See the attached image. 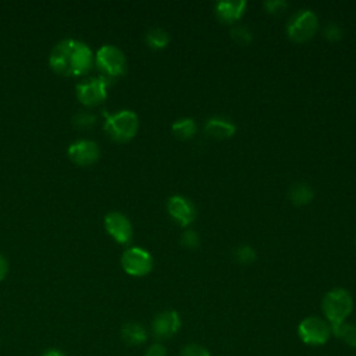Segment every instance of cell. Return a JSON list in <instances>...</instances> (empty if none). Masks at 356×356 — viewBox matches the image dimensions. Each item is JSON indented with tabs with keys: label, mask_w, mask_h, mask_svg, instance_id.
Here are the masks:
<instances>
[{
	"label": "cell",
	"mask_w": 356,
	"mask_h": 356,
	"mask_svg": "<svg viewBox=\"0 0 356 356\" xmlns=\"http://www.w3.org/2000/svg\"><path fill=\"white\" fill-rule=\"evenodd\" d=\"M95 63V56L90 47L76 39L60 40L50 53V68L63 76L86 75Z\"/></svg>",
	"instance_id": "obj_1"
},
{
	"label": "cell",
	"mask_w": 356,
	"mask_h": 356,
	"mask_svg": "<svg viewBox=\"0 0 356 356\" xmlns=\"http://www.w3.org/2000/svg\"><path fill=\"white\" fill-rule=\"evenodd\" d=\"M321 309L325 321L331 327V332H334L350 316L353 310V298L343 288H332L324 295Z\"/></svg>",
	"instance_id": "obj_2"
},
{
	"label": "cell",
	"mask_w": 356,
	"mask_h": 356,
	"mask_svg": "<svg viewBox=\"0 0 356 356\" xmlns=\"http://www.w3.org/2000/svg\"><path fill=\"white\" fill-rule=\"evenodd\" d=\"M139 129V118L132 110H120L107 117L104 132L115 142L125 143L135 138Z\"/></svg>",
	"instance_id": "obj_3"
},
{
	"label": "cell",
	"mask_w": 356,
	"mask_h": 356,
	"mask_svg": "<svg viewBox=\"0 0 356 356\" xmlns=\"http://www.w3.org/2000/svg\"><path fill=\"white\" fill-rule=\"evenodd\" d=\"M95 64L102 76L114 79L125 74L127 58L121 49L114 44H103L95 54Z\"/></svg>",
	"instance_id": "obj_4"
},
{
	"label": "cell",
	"mask_w": 356,
	"mask_h": 356,
	"mask_svg": "<svg viewBox=\"0 0 356 356\" xmlns=\"http://www.w3.org/2000/svg\"><path fill=\"white\" fill-rule=\"evenodd\" d=\"M317 28V15L312 10L303 8L291 17L286 24V33L293 43H305L316 35Z\"/></svg>",
	"instance_id": "obj_5"
},
{
	"label": "cell",
	"mask_w": 356,
	"mask_h": 356,
	"mask_svg": "<svg viewBox=\"0 0 356 356\" xmlns=\"http://www.w3.org/2000/svg\"><path fill=\"white\" fill-rule=\"evenodd\" d=\"M330 324L317 316H309L303 318L298 325L299 339L309 346H321L328 342L331 337Z\"/></svg>",
	"instance_id": "obj_6"
},
{
	"label": "cell",
	"mask_w": 356,
	"mask_h": 356,
	"mask_svg": "<svg viewBox=\"0 0 356 356\" xmlns=\"http://www.w3.org/2000/svg\"><path fill=\"white\" fill-rule=\"evenodd\" d=\"M108 85H111V79L104 76H93L83 79L75 88L76 99L83 106H97L106 100Z\"/></svg>",
	"instance_id": "obj_7"
},
{
	"label": "cell",
	"mask_w": 356,
	"mask_h": 356,
	"mask_svg": "<svg viewBox=\"0 0 356 356\" xmlns=\"http://www.w3.org/2000/svg\"><path fill=\"white\" fill-rule=\"evenodd\" d=\"M122 270L132 277L147 275L153 268L152 254L138 246L128 248L121 256Z\"/></svg>",
	"instance_id": "obj_8"
},
{
	"label": "cell",
	"mask_w": 356,
	"mask_h": 356,
	"mask_svg": "<svg viewBox=\"0 0 356 356\" xmlns=\"http://www.w3.org/2000/svg\"><path fill=\"white\" fill-rule=\"evenodd\" d=\"M104 229L120 245H129L134 238L131 221L120 211H110L104 216Z\"/></svg>",
	"instance_id": "obj_9"
},
{
	"label": "cell",
	"mask_w": 356,
	"mask_h": 356,
	"mask_svg": "<svg viewBox=\"0 0 356 356\" xmlns=\"http://www.w3.org/2000/svg\"><path fill=\"white\" fill-rule=\"evenodd\" d=\"M68 157L76 165H92L100 157V149L95 140L78 139L68 146Z\"/></svg>",
	"instance_id": "obj_10"
},
{
	"label": "cell",
	"mask_w": 356,
	"mask_h": 356,
	"mask_svg": "<svg viewBox=\"0 0 356 356\" xmlns=\"http://www.w3.org/2000/svg\"><path fill=\"white\" fill-rule=\"evenodd\" d=\"M181 317L175 310H163L152 321V334L159 341L174 337L181 330Z\"/></svg>",
	"instance_id": "obj_11"
},
{
	"label": "cell",
	"mask_w": 356,
	"mask_h": 356,
	"mask_svg": "<svg viewBox=\"0 0 356 356\" xmlns=\"http://www.w3.org/2000/svg\"><path fill=\"white\" fill-rule=\"evenodd\" d=\"M167 211L170 217L184 228L189 227L196 218V209L193 203L181 195H174L168 199Z\"/></svg>",
	"instance_id": "obj_12"
},
{
	"label": "cell",
	"mask_w": 356,
	"mask_h": 356,
	"mask_svg": "<svg viewBox=\"0 0 356 356\" xmlns=\"http://www.w3.org/2000/svg\"><path fill=\"white\" fill-rule=\"evenodd\" d=\"M246 8L245 0H224L218 1L214 7L217 18L224 24H232L238 21Z\"/></svg>",
	"instance_id": "obj_13"
},
{
	"label": "cell",
	"mask_w": 356,
	"mask_h": 356,
	"mask_svg": "<svg viewBox=\"0 0 356 356\" xmlns=\"http://www.w3.org/2000/svg\"><path fill=\"white\" fill-rule=\"evenodd\" d=\"M235 131H236V127L224 117H211L204 124V134L209 138H213L217 140L232 138L235 135Z\"/></svg>",
	"instance_id": "obj_14"
},
{
	"label": "cell",
	"mask_w": 356,
	"mask_h": 356,
	"mask_svg": "<svg viewBox=\"0 0 356 356\" xmlns=\"http://www.w3.org/2000/svg\"><path fill=\"white\" fill-rule=\"evenodd\" d=\"M121 338L127 345L139 346L147 341V331L140 323L128 321L121 328Z\"/></svg>",
	"instance_id": "obj_15"
},
{
	"label": "cell",
	"mask_w": 356,
	"mask_h": 356,
	"mask_svg": "<svg viewBox=\"0 0 356 356\" xmlns=\"http://www.w3.org/2000/svg\"><path fill=\"white\" fill-rule=\"evenodd\" d=\"M288 196H289V200H291L292 204L306 206L313 200L314 192H313L310 185L303 184V182H298V184L291 186V189L288 192Z\"/></svg>",
	"instance_id": "obj_16"
},
{
	"label": "cell",
	"mask_w": 356,
	"mask_h": 356,
	"mask_svg": "<svg viewBox=\"0 0 356 356\" xmlns=\"http://www.w3.org/2000/svg\"><path fill=\"white\" fill-rule=\"evenodd\" d=\"M171 131L174 134L175 138L181 139V140H188L191 138L195 136L196 134V124L192 118H179L177 120L172 127H171Z\"/></svg>",
	"instance_id": "obj_17"
},
{
	"label": "cell",
	"mask_w": 356,
	"mask_h": 356,
	"mask_svg": "<svg viewBox=\"0 0 356 356\" xmlns=\"http://www.w3.org/2000/svg\"><path fill=\"white\" fill-rule=\"evenodd\" d=\"M146 44L153 50H161L167 47L170 38L168 33L161 28H150L145 35Z\"/></svg>",
	"instance_id": "obj_18"
},
{
	"label": "cell",
	"mask_w": 356,
	"mask_h": 356,
	"mask_svg": "<svg viewBox=\"0 0 356 356\" xmlns=\"http://www.w3.org/2000/svg\"><path fill=\"white\" fill-rule=\"evenodd\" d=\"M332 334L337 338L342 339L346 345H349L352 348H356V324L345 321Z\"/></svg>",
	"instance_id": "obj_19"
},
{
	"label": "cell",
	"mask_w": 356,
	"mask_h": 356,
	"mask_svg": "<svg viewBox=\"0 0 356 356\" xmlns=\"http://www.w3.org/2000/svg\"><path fill=\"white\" fill-rule=\"evenodd\" d=\"M234 256H235V260H236L238 263H241V264H252V263L256 260V252H254V249H253L252 246H249V245H242V246H239V248L235 250Z\"/></svg>",
	"instance_id": "obj_20"
},
{
	"label": "cell",
	"mask_w": 356,
	"mask_h": 356,
	"mask_svg": "<svg viewBox=\"0 0 356 356\" xmlns=\"http://www.w3.org/2000/svg\"><path fill=\"white\" fill-rule=\"evenodd\" d=\"M231 36H232V39H234L238 44H242V46L250 44V42H252V39H253L252 32H250L246 26H242V25H238V26L232 28V29H231Z\"/></svg>",
	"instance_id": "obj_21"
},
{
	"label": "cell",
	"mask_w": 356,
	"mask_h": 356,
	"mask_svg": "<svg viewBox=\"0 0 356 356\" xmlns=\"http://www.w3.org/2000/svg\"><path fill=\"white\" fill-rule=\"evenodd\" d=\"M179 241H181V245L184 248H186V249H196L199 246V243H200V238H199L197 232L192 231V229L184 231L181 238H179Z\"/></svg>",
	"instance_id": "obj_22"
},
{
	"label": "cell",
	"mask_w": 356,
	"mask_h": 356,
	"mask_svg": "<svg viewBox=\"0 0 356 356\" xmlns=\"http://www.w3.org/2000/svg\"><path fill=\"white\" fill-rule=\"evenodd\" d=\"M179 356H211V355L204 346L199 343H188L181 349Z\"/></svg>",
	"instance_id": "obj_23"
},
{
	"label": "cell",
	"mask_w": 356,
	"mask_h": 356,
	"mask_svg": "<svg viewBox=\"0 0 356 356\" xmlns=\"http://www.w3.org/2000/svg\"><path fill=\"white\" fill-rule=\"evenodd\" d=\"M264 8L268 14L273 15H281L288 8V3L284 0H267L264 1Z\"/></svg>",
	"instance_id": "obj_24"
},
{
	"label": "cell",
	"mask_w": 356,
	"mask_h": 356,
	"mask_svg": "<svg viewBox=\"0 0 356 356\" xmlns=\"http://www.w3.org/2000/svg\"><path fill=\"white\" fill-rule=\"evenodd\" d=\"M95 122H96V117L92 113L82 111L75 114L74 117V125L78 128H90L92 125H95Z\"/></svg>",
	"instance_id": "obj_25"
},
{
	"label": "cell",
	"mask_w": 356,
	"mask_h": 356,
	"mask_svg": "<svg viewBox=\"0 0 356 356\" xmlns=\"http://www.w3.org/2000/svg\"><path fill=\"white\" fill-rule=\"evenodd\" d=\"M323 36L327 40L337 42V40H339L342 38V29L337 24H328V25H325V28L323 31Z\"/></svg>",
	"instance_id": "obj_26"
},
{
	"label": "cell",
	"mask_w": 356,
	"mask_h": 356,
	"mask_svg": "<svg viewBox=\"0 0 356 356\" xmlns=\"http://www.w3.org/2000/svg\"><path fill=\"white\" fill-rule=\"evenodd\" d=\"M145 356H167V348L161 342H154L146 349Z\"/></svg>",
	"instance_id": "obj_27"
},
{
	"label": "cell",
	"mask_w": 356,
	"mask_h": 356,
	"mask_svg": "<svg viewBox=\"0 0 356 356\" xmlns=\"http://www.w3.org/2000/svg\"><path fill=\"white\" fill-rule=\"evenodd\" d=\"M8 274V261L7 259L0 253V281H3Z\"/></svg>",
	"instance_id": "obj_28"
},
{
	"label": "cell",
	"mask_w": 356,
	"mask_h": 356,
	"mask_svg": "<svg viewBox=\"0 0 356 356\" xmlns=\"http://www.w3.org/2000/svg\"><path fill=\"white\" fill-rule=\"evenodd\" d=\"M42 356H67L65 353H63L61 350L58 349H47L42 353Z\"/></svg>",
	"instance_id": "obj_29"
}]
</instances>
